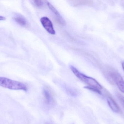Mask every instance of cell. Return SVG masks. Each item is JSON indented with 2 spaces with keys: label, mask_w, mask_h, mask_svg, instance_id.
<instances>
[{
  "label": "cell",
  "mask_w": 124,
  "mask_h": 124,
  "mask_svg": "<svg viewBox=\"0 0 124 124\" xmlns=\"http://www.w3.org/2000/svg\"><path fill=\"white\" fill-rule=\"evenodd\" d=\"M105 75L110 83L116 84L120 91L124 93V81L121 74L112 68H108L105 71Z\"/></svg>",
  "instance_id": "6da1fadb"
},
{
  "label": "cell",
  "mask_w": 124,
  "mask_h": 124,
  "mask_svg": "<svg viewBox=\"0 0 124 124\" xmlns=\"http://www.w3.org/2000/svg\"><path fill=\"white\" fill-rule=\"evenodd\" d=\"M70 68L74 75L79 80L87 84L88 86L96 88L101 90L103 89L102 86L94 79L82 73L72 66H70Z\"/></svg>",
  "instance_id": "7a4b0ae2"
},
{
  "label": "cell",
  "mask_w": 124,
  "mask_h": 124,
  "mask_svg": "<svg viewBox=\"0 0 124 124\" xmlns=\"http://www.w3.org/2000/svg\"><path fill=\"white\" fill-rule=\"evenodd\" d=\"M0 86L12 90H23L27 91V86L22 82L11 80L5 77H0Z\"/></svg>",
  "instance_id": "3957f363"
},
{
  "label": "cell",
  "mask_w": 124,
  "mask_h": 124,
  "mask_svg": "<svg viewBox=\"0 0 124 124\" xmlns=\"http://www.w3.org/2000/svg\"><path fill=\"white\" fill-rule=\"evenodd\" d=\"M40 22L41 25L48 33L51 35H55L56 32L54 30L53 23L48 17H43L41 18Z\"/></svg>",
  "instance_id": "277c9868"
},
{
  "label": "cell",
  "mask_w": 124,
  "mask_h": 124,
  "mask_svg": "<svg viewBox=\"0 0 124 124\" xmlns=\"http://www.w3.org/2000/svg\"><path fill=\"white\" fill-rule=\"evenodd\" d=\"M43 94L46 103L48 105H51L54 104V96L49 89L45 88L43 91Z\"/></svg>",
  "instance_id": "5b68a950"
},
{
  "label": "cell",
  "mask_w": 124,
  "mask_h": 124,
  "mask_svg": "<svg viewBox=\"0 0 124 124\" xmlns=\"http://www.w3.org/2000/svg\"><path fill=\"white\" fill-rule=\"evenodd\" d=\"M106 94L108 97L107 102L108 104L111 109L115 113H119L120 111V109L117 103L108 92L106 91Z\"/></svg>",
  "instance_id": "8992f818"
},
{
  "label": "cell",
  "mask_w": 124,
  "mask_h": 124,
  "mask_svg": "<svg viewBox=\"0 0 124 124\" xmlns=\"http://www.w3.org/2000/svg\"><path fill=\"white\" fill-rule=\"evenodd\" d=\"M47 4L49 9L54 14V15L56 16V18H57V20L58 22L62 25H65V20L63 19L60 14L59 13V12L54 8V7L49 2H47Z\"/></svg>",
  "instance_id": "52a82bcc"
},
{
  "label": "cell",
  "mask_w": 124,
  "mask_h": 124,
  "mask_svg": "<svg viewBox=\"0 0 124 124\" xmlns=\"http://www.w3.org/2000/svg\"><path fill=\"white\" fill-rule=\"evenodd\" d=\"M14 20L20 25L22 26H26L27 25L28 22L27 20L21 15L16 14L13 17Z\"/></svg>",
  "instance_id": "ba28073f"
},
{
  "label": "cell",
  "mask_w": 124,
  "mask_h": 124,
  "mask_svg": "<svg viewBox=\"0 0 124 124\" xmlns=\"http://www.w3.org/2000/svg\"><path fill=\"white\" fill-rule=\"evenodd\" d=\"M85 88L87 89H88L89 90H90V91L94 92H96V93L99 94L101 95L102 94L101 90H100L98 89H96V88H93V87H90L88 86L85 87Z\"/></svg>",
  "instance_id": "9c48e42d"
},
{
  "label": "cell",
  "mask_w": 124,
  "mask_h": 124,
  "mask_svg": "<svg viewBox=\"0 0 124 124\" xmlns=\"http://www.w3.org/2000/svg\"><path fill=\"white\" fill-rule=\"evenodd\" d=\"M75 2L74 3L75 6L79 5L80 4H89L91 3V1H75Z\"/></svg>",
  "instance_id": "30bf717a"
},
{
  "label": "cell",
  "mask_w": 124,
  "mask_h": 124,
  "mask_svg": "<svg viewBox=\"0 0 124 124\" xmlns=\"http://www.w3.org/2000/svg\"><path fill=\"white\" fill-rule=\"evenodd\" d=\"M34 3L36 6L40 7L43 5L44 2L43 1L40 0H36L34 1Z\"/></svg>",
  "instance_id": "8fae6325"
},
{
  "label": "cell",
  "mask_w": 124,
  "mask_h": 124,
  "mask_svg": "<svg viewBox=\"0 0 124 124\" xmlns=\"http://www.w3.org/2000/svg\"><path fill=\"white\" fill-rule=\"evenodd\" d=\"M6 19V18L5 17L0 16V20H4Z\"/></svg>",
  "instance_id": "7c38bea8"
},
{
  "label": "cell",
  "mask_w": 124,
  "mask_h": 124,
  "mask_svg": "<svg viewBox=\"0 0 124 124\" xmlns=\"http://www.w3.org/2000/svg\"><path fill=\"white\" fill-rule=\"evenodd\" d=\"M119 97L121 98V100L122 101V102L123 103L124 105V97H122V96H120V97Z\"/></svg>",
  "instance_id": "4fadbf2b"
},
{
  "label": "cell",
  "mask_w": 124,
  "mask_h": 124,
  "mask_svg": "<svg viewBox=\"0 0 124 124\" xmlns=\"http://www.w3.org/2000/svg\"><path fill=\"white\" fill-rule=\"evenodd\" d=\"M122 68H123L124 70V62H123V63H122Z\"/></svg>",
  "instance_id": "5bb4252c"
},
{
  "label": "cell",
  "mask_w": 124,
  "mask_h": 124,
  "mask_svg": "<svg viewBox=\"0 0 124 124\" xmlns=\"http://www.w3.org/2000/svg\"><path fill=\"white\" fill-rule=\"evenodd\" d=\"M49 124V123H47V124Z\"/></svg>",
  "instance_id": "9a60e30c"
}]
</instances>
